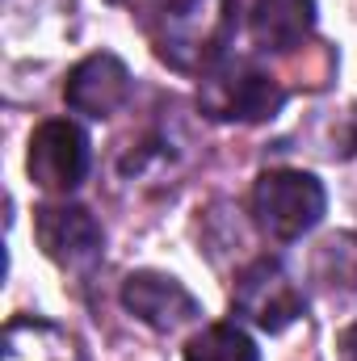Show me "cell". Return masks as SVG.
Wrapping results in <instances>:
<instances>
[{
	"label": "cell",
	"mask_w": 357,
	"mask_h": 361,
	"mask_svg": "<svg viewBox=\"0 0 357 361\" xmlns=\"http://www.w3.org/2000/svg\"><path fill=\"white\" fill-rule=\"evenodd\" d=\"M122 307L147 324L152 332H181L185 324H193L202 315L198 298L181 286L177 277L156 269H139L122 281Z\"/></svg>",
	"instance_id": "obj_7"
},
{
	"label": "cell",
	"mask_w": 357,
	"mask_h": 361,
	"mask_svg": "<svg viewBox=\"0 0 357 361\" xmlns=\"http://www.w3.org/2000/svg\"><path fill=\"white\" fill-rule=\"evenodd\" d=\"M311 273L324 290H357V231L328 235L311 257Z\"/></svg>",
	"instance_id": "obj_12"
},
{
	"label": "cell",
	"mask_w": 357,
	"mask_h": 361,
	"mask_svg": "<svg viewBox=\"0 0 357 361\" xmlns=\"http://www.w3.org/2000/svg\"><path fill=\"white\" fill-rule=\"evenodd\" d=\"M34 235H38V248L59 269H72V273L92 269L101 261V248H105L101 223L76 202H47V206H38L34 210Z\"/></svg>",
	"instance_id": "obj_6"
},
{
	"label": "cell",
	"mask_w": 357,
	"mask_h": 361,
	"mask_svg": "<svg viewBox=\"0 0 357 361\" xmlns=\"http://www.w3.org/2000/svg\"><path fill=\"white\" fill-rule=\"evenodd\" d=\"M4 361H85L80 345L72 332H63L59 324L34 319V315H17L4 328V345H0Z\"/></svg>",
	"instance_id": "obj_10"
},
{
	"label": "cell",
	"mask_w": 357,
	"mask_h": 361,
	"mask_svg": "<svg viewBox=\"0 0 357 361\" xmlns=\"http://www.w3.org/2000/svg\"><path fill=\"white\" fill-rule=\"evenodd\" d=\"M328 210L324 185L303 169H269L253 185V219L269 240H303Z\"/></svg>",
	"instance_id": "obj_2"
},
{
	"label": "cell",
	"mask_w": 357,
	"mask_h": 361,
	"mask_svg": "<svg viewBox=\"0 0 357 361\" xmlns=\"http://www.w3.org/2000/svg\"><path fill=\"white\" fill-rule=\"evenodd\" d=\"M89 135L68 122V118H51L30 135V156H25V173L38 189L47 193H72L80 180L89 177Z\"/></svg>",
	"instance_id": "obj_5"
},
{
	"label": "cell",
	"mask_w": 357,
	"mask_h": 361,
	"mask_svg": "<svg viewBox=\"0 0 357 361\" xmlns=\"http://www.w3.org/2000/svg\"><path fill=\"white\" fill-rule=\"evenodd\" d=\"M185 361H261V349L240 324H206L185 341Z\"/></svg>",
	"instance_id": "obj_11"
},
{
	"label": "cell",
	"mask_w": 357,
	"mask_h": 361,
	"mask_svg": "<svg viewBox=\"0 0 357 361\" xmlns=\"http://www.w3.org/2000/svg\"><path fill=\"white\" fill-rule=\"evenodd\" d=\"M303 307H307V298L294 286V277L269 257L253 261L231 286V311L269 336H277L294 319H303Z\"/></svg>",
	"instance_id": "obj_4"
},
{
	"label": "cell",
	"mask_w": 357,
	"mask_h": 361,
	"mask_svg": "<svg viewBox=\"0 0 357 361\" xmlns=\"http://www.w3.org/2000/svg\"><path fill=\"white\" fill-rule=\"evenodd\" d=\"M198 105L214 122H265L286 105V89L248 59H223L202 76Z\"/></svg>",
	"instance_id": "obj_3"
},
{
	"label": "cell",
	"mask_w": 357,
	"mask_h": 361,
	"mask_svg": "<svg viewBox=\"0 0 357 361\" xmlns=\"http://www.w3.org/2000/svg\"><path fill=\"white\" fill-rule=\"evenodd\" d=\"M63 101L72 114H85V118H114L126 101H131V72L118 55L109 51H97L89 59H80L72 72H68V85H63Z\"/></svg>",
	"instance_id": "obj_8"
},
{
	"label": "cell",
	"mask_w": 357,
	"mask_h": 361,
	"mask_svg": "<svg viewBox=\"0 0 357 361\" xmlns=\"http://www.w3.org/2000/svg\"><path fill=\"white\" fill-rule=\"evenodd\" d=\"M253 42L269 55L303 47L315 30V0H257L248 13Z\"/></svg>",
	"instance_id": "obj_9"
},
{
	"label": "cell",
	"mask_w": 357,
	"mask_h": 361,
	"mask_svg": "<svg viewBox=\"0 0 357 361\" xmlns=\"http://www.w3.org/2000/svg\"><path fill=\"white\" fill-rule=\"evenodd\" d=\"M337 361H357V324H349L337 336Z\"/></svg>",
	"instance_id": "obj_13"
},
{
	"label": "cell",
	"mask_w": 357,
	"mask_h": 361,
	"mask_svg": "<svg viewBox=\"0 0 357 361\" xmlns=\"http://www.w3.org/2000/svg\"><path fill=\"white\" fill-rule=\"evenodd\" d=\"M236 30V0H169L156 21V55L181 76H206L223 63Z\"/></svg>",
	"instance_id": "obj_1"
}]
</instances>
